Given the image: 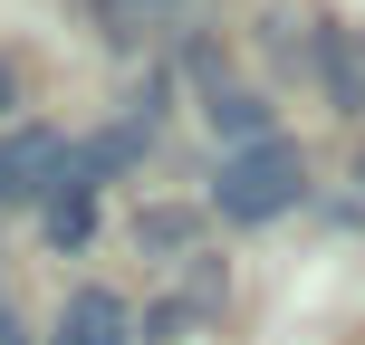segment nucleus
<instances>
[{
  "mask_svg": "<svg viewBox=\"0 0 365 345\" xmlns=\"http://www.w3.org/2000/svg\"><path fill=\"white\" fill-rule=\"evenodd\" d=\"M298 201H308V154H298L289 134H269V144L231 154V164L212 173V211H221V221H240V230H259V221L298 211Z\"/></svg>",
  "mask_w": 365,
  "mask_h": 345,
  "instance_id": "nucleus-1",
  "label": "nucleus"
},
{
  "mask_svg": "<svg viewBox=\"0 0 365 345\" xmlns=\"http://www.w3.org/2000/svg\"><path fill=\"white\" fill-rule=\"evenodd\" d=\"M68 173H77L68 134H48V125L0 134V201H58V192H68Z\"/></svg>",
  "mask_w": 365,
  "mask_h": 345,
  "instance_id": "nucleus-2",
  "label": "nucleus"
},
{
  "mask_svg": "<svg viewBox=\"0 0 365 345\" xmlns=\"http://www.w3.org/2000/svg\"><path fill=\"white\" fill-rule=\"evenodd\" d=\"M48 345H135V307H125L115 288H77L68 307H58Z\"/></svg>",
  "mask_w": 365,
  "mask_h": 345,
  "instance_id": "nucleus-3",
  "label": "nucleus"
},
{
  "mask_svg": "<svg viewBox=\"0 0 365 345\" xmlns=\"http://www.w3.org/2000/svg\"><path fill=\"white\" fill-rule=\"evenodd\" d=\"M87 10H96V29H106L115 48H145V38L182 29V0H87Z\"/></svg>",
  "mask_w": 365,
  "mask_h": 345,
  "instance_id": "nucleus-4",
  "label": "nucleus"
},
{
  "mask_svg": "<svg viewBox=\"0 0 365 345\" xmlns=\"http://www.w3.org/2000/svg\"><path fill=\"white\" fill-rule=\"evenodd\" d=\"M317 77H327L336 115H365V29H336L327 58H317Z\"/></svg>",
  "mask_w": 365,
  "mask_h": 345,
  "instance_id": "nucleus-5",
  "label": "nucleus"
},
{
  "mask_svg": "<svg viewBox=\"0 0 365 345\" xmlns=\"http://www.w3.org/2000/svg\"><path fill=\"white\" fill-rule=\"evenodd\" d=\"M212 125L231 134V154H250V144H269V96H250V87H212Z\"/></svg>",
  "mask_w": 365,
  "mask_h": 345,
  "instance_id": "nucleus-6",
  "label": "nucleus"
},
{
  "mask_svg": "<svg viewBox=\"0 0 365 345\" xmlns=\"http://www.w3.org/2000/svg\"><path fill=\"white\" fill-rule=\"evenodd\" d=\"M87 230H96V182H87V173H68V192L48 201V240H58V250H77Z\"/></svg>",
  "mask_w": 365,
  "mask_h": 345,
  "instance_id": "nucleus-7",
  "label": "nucleus"
},
{
  "mask_svg": "<svg viewBox=\"0 0 365 345\" xmlns=\"http://www.w3.org/2000/svg\"><path fill=\"white\" fill-rule=\"evenodd\" d=\"M192 230H202L192 211H145V221H135V240H145V250H192Z\"/></svg>",
  "mask_w": 365,
  "mask_h": 345,
  "instance_id": "nucleus-8",
  "label": "nucleus"
},
{
  "mask_svg": "<svg viewBox=\"0 0 365 345\" xmlns=\"http://www.w3.org/2000/svg\"><path fill=\"white\" fill-rule=\"evenodd\" d=\"M10 106H19V68L0 58V115H10Z\"/></svg>",
  "mask_w": 365,
  "mask_h": 345,
  "instance_id": "nucleus-9",
  "label": "nucleus"
},
{
  "mask_svg": "<svg viewBox=\"0 0 365 345\" xmlns=\"http://www.w3.org/2000/svg\"><path fill=\"white\" fill-rule=\"evenodd\" d=\"M356 182H365V164H356Z\"/></svg>",
  "mask_w": 365,
  "mask_h": 345,
  "instance_id": "nucleus-10",
  "label": "nucleus"
}]
</instances>
